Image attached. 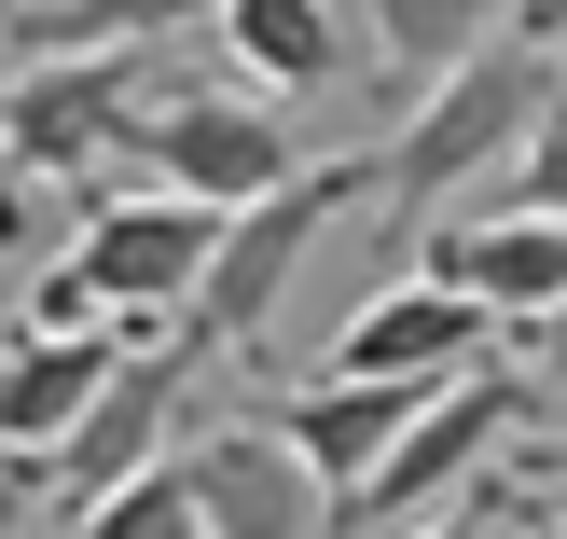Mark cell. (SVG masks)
Returning a JSON list of instances; mask_svg holds the SVG:
<instances>
[{
  "label": "cell",
  "instance_id": "23",
  "mask_svg": "<svg viewBox=\"0 0 567 539\" xmlns=\"http://www.w3.org/2000/svg\"><path fill=\"white\" fill-rule=\"evenodd\" d=\"M498 470H513V485H540V498H567V429H554V443H513Z\"/></svg>",
  "mask_w": 567,
  "mask_h": 539
},
{
  "label": "cell",
  "instance_id": "5",
  "mask_svg": "<svg viewBox=\"0 0 567 539\" xmlns=\"http://www.w3.org/2000/svg\"><path fill=\"white\" fill-rule=\"evenodd\" d=\"M305 125L264 97V83H181V97H153V125H138V166L125 180H166L194 194V208H249V194L305 180Z\"/></svg>",
  "mask_w": 567,
  "mask_h": 539
},
{
  "label": "cell",
  "instance_id": "22",
  "mask_svg": "<svg viewBox=\"0 0 567 539\" xmlns=\"http://www.w3.org/2000/svg\"><path fill=\"white\" fill-rule=\"evenodd\" d=\"M513 346H526V374L567 387V304H540V319H513Z\"/></svg>",
  "mask_w": 567,
  "mask_h": 539
},
{
  "label": "cell",
  "instance_id": "25",
  "mask_svg": "<svg viewBox=\"0 0 567 539\" xmlns=\"http://www.w3.org/2000/svg\"><path fill=\"white\" fill-rule=\"evenodd\" d=\"M526 14H540V28H554V42H567V0H526Z\"/></svg>",
  "mask_w": 567,
  "mask_h": 539
},
{
  "label": "cell",
  "instance_id": "10",
  "mask_svg": "<svg viewBox=\"0 0 567 539\" xmlns=\"http://www.w3.org/2000/svg\"><path fill=\"white\" fill-rule=\"evenodd\" d=\"M415 263L457 277L485 319H540V304H567V208H485V221L443 208L430 236H415Z\"/></svg>",
  "mask_w": 567,
  "mask_h": 539
},
{
  "label": "cell",
  "instance_id": "18",
  "mask_svg": "<svg viewBox=\"0 0 567 539\" xmlns=\"http://www.w3.org/2000/svg\"><path fill=\"white\" fill-rule=\"evenodd\" d=\"M513 526H526V485H513V470H485V485H457L415 539H513Z\"/></svg>",
  "mask_w": 567,
  "mask_h": 539
},
{
  "label": "cell",
  "instance_id": "9",
  "mask_svg": "<svg viewBox=\"0 0 567 539\" xmlns=\"http://www.w3.org/2000/svg\"><path fill=\"white\" fill-rule=\"evenodd\" d=\"M181 470H194V498H208V539H332V485L291 457V429H208V443H181Z\"/></svg>",
  "mask_w": 567,
  "mask_h": 539
},
{
  "label": "cell",
  "instance_id": "16",
  "mask_svg": "<svg viewBox=\"0 0 567 539\" xmlns=\"http://www.w3.org/2000/svg\"><path fill=\"white\" fill-rule=\"evenodd\" d=\"M70 539H208V498H194V470H181V443H166L153 470H125L111 498H83Z\"/></svg>",
  "mask_w": 567,
  "mask_h": 539
},
{
  "label": "cell",
  "instance_id": "12",
  "mask_svg": "<svg viewBox=\"0 0 567 539\" xmlns=\"http://www.w3.org/2000/svg\"><path fill=\"white\" fill-rule=\"evenodd\" d=\"M415 402H430V387H402V374H319V387H291V402H277V429H291V457L347 498L360 470L415 429Z\"/></svg>",
  "mask_w": 567,
  "mask_h": 539
},
{
  "label": "cell",
  "instance_id": "11",
  "mask_svg": "<svg viewBox=\"0 0 567 539\" xmlns=\"http://www.w3.org/2000/svg\"><path fill=\"white\" fill-rule=\"evenodd\" d=\"M138 332H181V319H111V332H0V429L42 457V443H55V429H70V415L111 387V360H125Z\"/></svg>",
  "mask_w": 567,
  "mask_h": 539
},
{
  "label": "cell",
  "instance_id": "27",
  "mask_svg": "<svg viewBox=\"0 0 567 539\" xmlns=\"http://www.w3.org/2000/svg\"><path fill=\"white\" fill-rule=\"evenodd\" d=\"M0 457H14V429H0Z\"/></svg>",
  "mask_w": 567,
  "mask_h": 539
},
{
  "label": "cell",
  "instance_id": "15",
  "mask_svg": "<svg viewBox=\"0 0 567 539\" xmlns=\"http://www.w3.org/2000/svg\"><path fill=\"white\" fill-rule=\"evenodd\" d=\"M221 14V0H14V55H83V42H166V28Z\"/></svg>",
  "mask_w": 567,
  "mask_h": 539
},
{
  "label": "cell",
  "instance_id": "8",
  "mask_svg": "<svg viewBox=\"0 0 567 539\" xmlns=\"http://www.w3.org/2000/svg\"><path fill=\"white\" fill-rule=\"evenodd\" d=\"M70 249L97 263V291L125 304V319H181L194 277H208V249H221V208H194V194L138 180V194H97Z\"/></svg>",
  "mask_w": 567,
  "mask_h": 539
},
{
  "label": "cell",
  "instance_id": "13",
  "mask_svg": "<svg viewBox=\"0 0 567 539\" xmlns=\"http://www.w3.org/2000/svg\"><path fill=\"white\" fill-rule=\"evenodd\" d=\"M221 55H236V83H264V97H319L332 70H347V14L332 0H221Z\"/></svg>",
  "mask_w": 567,
  "mask_h": 539
},
{
  "label": "cell",
  "instance_id": "3",
  "mask_svg": "<svg viewBox=\"0 0 567 539\" xmlns=\"http://www.w3.org/2000/svg\"><path fill=\"white\" fill-rule=\"evenodd\" d=\"M526 415H540V374H526V360H471V374H443L430 402H415V429L388 443L374 470H360L347 498H332V526H402V512H443V498L457 485H485L498 457H513L526 443Z\"/></svg>",
  "mask_w": 567,
  "mask_h": 539
},
{
  "label": "cell",
  "instance_id": "24",
  "mask_svg": "<svg viewBox=\"0 0 567 539\" xmlns=\"http://www.w3.org/2000/svg\"><path fill=\"white\" fill-rule=\"evenodd\" d=\"M513 539H567V498H540V485H526V526Z\"/></svg>",
  "mask_w": 567,
  "mask_h": 539
},
{
  "label": "cell",
  "instance_id": "6",
  "mask_svg": "<svg viewBox=\"0 0 567 539\" xmlns=\"http://www.w3.org/2000/svg\"><path fill=\"white\" fill-rule=\"evenodd\" d=\"M194 332H138L125 360H111V387L70 415V429L42 443V470H55V512H83V498H111L125 470H153L166 457V415H181V387H194Z\"/></svg>",
  "mask_w": 567,
  "mask_h": 539
},
{
  "label": "cell",
  "instance_id": "21",
  "mask_svg": "<svg viewBox=\"0 0 567 539\" xmlns=\"http://www.w3.org/2000/svg\"><path fill=\"white\" fill-rule=\"evenodd\" d=\"M42 498H55V470L14 443V457H0V539H28V512H42Z\"/></svg>",
  "mask_w": 567,
  "mask_h": 539
},
{
  "label": "cell",
  "instance_id": "4",
  "mask_svg": "<svg viewBox=\"0 0 567 539\" xmlns=\"http://www.w3.org/2000/svg\"><path fill=\"white\" fill-rule=\"evenodd\" d=\"M374 194V166L360 153H319L305 180H277V194H249V208H221V249H208V277H194V304H181V332L194 346H264V319H277V291H291V263L332 236V221Z\"/></svg>",
  "mask_w": 567,
  "mask_h": 539
},
{
  "label": "cell",
  "instance_id": "2",
  "mask_svg": "<svg viewBox=\"0 0 567 539\" xmlns=\"http://www.w3.org/2000/svg\"><path fill=\"white\" fill-rule=\"evenodd\" d=\"M153 125V42H83V55H14V97H0V153L28 180L111 194L138 166Z\"/></svg>",
  "mask_w": 567,
  "mask_h": 539
},
{
  "label": "cell",
  "instance_id": "14",
  "mask_svg": "<svg viewBox=\"0 0 567 539\" xmlns=\"http://www.w3.org/2000/svg\"><path fill=\"white\" fill-rule=\"evenodd\" d=\"M360 42H374V70L388 83H430V70H457L471 42H498V28L526 14V0H360Z\"/></svg>",
  "mask_w": 567,
  "mask_h": 539
},
{
  "label": "cell",
  "instance_id": "1",
  "mask_svg": "<svg viewBox=\"0 0 567 539\" xmlns=\"http://www.w3.org/2000/svg\"><path fill=\"white\" fill-rule=\"evenodd\" d=\"M554 83H567V55H554L540 14H513L498 42H471L457 70H430V83H415V111L388 125V153H374V208H388V236L415 249L471 180H485V166H513Z\"/></svg>",
  "mask_w": 567,
  "mask_h": 539
},
{
  "label": "cell",
  "instance_id": "17",
  "mask_svg": "<svg viewBox=\"0 0 567 539\" xmlns=\"http://www.w3.org/2000/svg\"><path fill=\"white\" fill-rule=\"evenodd\" d=\"M111 319H125V304L97 291V263H83V249H55V263L28 277V319H14V332H111Z\"/></svg>",
  "mask_w": 567,
  "mask_h": 539
},
{
  "label": "cell",
  "instance_id": "20",
  "mask_svg": "<svg viewBox=\"0 0 567 539\" xmlns=\"http://www.w3.org/2000/svg\"><path fill=\"white\" fill-rule=\"evenodd\" d=\"M28 249H42V180H28V166L0 153V277H14Z\"/></svg>",
  "mask_w": 567,
  "mask_h": 539
},
{
  "label": "cell",
  "instance_id": "19",
  "mask_svg": "<svg viewBox=\"0 0 567 539\" xmlns=\"http://www.w3.org/2000/svg\"><path fill=\"white\" fill-rule=\"evenodd\" d=\"M513 180H526V208H567V83L540 97V125H526V153H513Z\"/></svg>",
  "mask_w": 567,
  "mask_h": 539
},
{
  "label": "cell",
  "instance_id": "7",
  "mask_svg": "<svg viewBox=\"0 0 567 539\" xmlns=\"http://www.w3.org/2000/svg\"><path fill=\"white\" fill-rule=\"evenodd\" d=\"M498 346H513V319H485L457 277L402 263L388 291H360V304H347V332H332V374H402V387H443V374H471V360H498Z\"/></svg>",
  "mask_w": 567,
  "mask_h": 539
},
{
  "label": "cell",
  "instance_id": "26",
  "mask_svg": "<svg viewBox=\"0 0 567 539\" xmlns=\"http://www.w3.org/2000/svg\"><path fill=\"white\" fill-rule=\"evenodd\" d=\"M0 70H14V0H0Z\"/></svg>",
  "mask_w": 567,
  "mask_h": 539
}]
</instances>
